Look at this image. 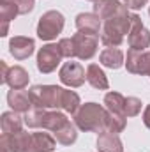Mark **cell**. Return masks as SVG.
<instances>
[{"label":"cell","instance_id":"6da1fadb","mask_svg":"<svg viewBox=\"0 0 150 152\" xmlns=\"http://www.w3.org/2000/svg\"><path fill=\"white\" fill-rule=\"evenodd\" d=\"M106 113L108 110L97 103H85L73 115L78 129L85 133H104L106 131Z\"/></svg>","mask_w":150,"mask_h":152},{"label":"cell","instance_id":"7a4b0ae2","mask_svg":"<svg viewBox=\"0 0 150 152\" xmlns=\"http://www.w3.org/2000/svg\"><path fill=\"white\" fill-rule=\"evenodd\" d=\"M30 99L34 108L48 110V108H62V87L57 85H34L30 90Z\"/></svg>","mask_w":150,"mask_h":152},{"label":"cell","instance_id":"3957f363","mask_svg":"<svg viewBox=\"0 0 150 152\" xmlns=\"http://www.w3.org/2000/svg\"><path fill=\"white\" fill-rule=\"evenodd\" d=\"M66 25V18L58 11H48L39 18L37 23V37L41 41H51L55 39Z\"/></svg>","mask_w":150,"mask_h":152},{"label":"cell","instance_id":"277c9868","mask_svg":"<svg viewBox=\"0 0 150 152\" xmlns=\"http://www.w3.org/2000/svg\"><path fill=\"white\" fill-rule=\"evenodd\" d=\"M127 42L131 50L145 51L150 46V32L143 27L141 18L134 12H131V32L127 36Z\"/></svg>","mask_w":150,"mask_h":152},{"label":"cell","instance_id":"5b68a950","mask_svg":"<svg viewBox=\"0 0 150 152\" xmlns=\"http://www.w3.org/2000/svg\"><path fill=\"white\" fill-rule=\"evenodd\" d=\"M62 58H64V55H62L58 44H46L37 53V69L42 75L53 73L57 69V66L62 62Z\"/></svg>","mask_w":150,"mask_h":152},{"label":"cell","instance_id":"8992f818","mask_svg":"<svg viewBox=\"0 0 150 152\" xmlns=\"http://www.w3.org/2000/svg\"><path fill=\"white\" fill-rule=\"evenodd\" d=\"M73 42H74V53L79 60H90L95 51H97V44H99V37L92 36V34H83L78 32L73 36Z\"/></svg>","mask_w":150,"mask_h":152},{"label":"cell","instance_id":"52a82bcc","mask_svg":"<svg viewBox=\"0 0 150 152\" xmlns=\"http://www.w3.org/2000/svg\"><path fill=\"white\" fill-rule=\"evenodd\" d=\"M58 78H60V81L64 83V85H67V87H81L83 83H85V80H87V73H85V69H83V66L79 64V62H66L62 67H60V71H58Z\"/></svg>","mask_w":150,"mask_h":152},{"label":"cell","instance_id":"ba28073f","mask_svg":"<svg viewBox=\"0 0 150 152\" xmlns=\"http://www.w3.org/2000/svg\"><path fill=\"white\" fill-rule=\"evenodd\" d=\"M32 134L20 131L14 134H2L0 138V152H28Z\"/></svg>","mask_w":150,"mask_h":152},{"label":"cell","instance_id":"9c48e42d","mask_svg":"<svg viewBox=\"0 0 150 152\" xmlns=\"http://www.w3.org/2000/svg\"><path fill=\"white\" fill-rule=\"evenodd\" d=\"M125 67L133 75H150V51L129 50Z\"/></svg>","mask_w":150,"mask_h":152},{"label":"cell","instance_id":"30bf717a","mask_svg":"<svg viewBox=\"0 0 150 152\" xmlns=\"http://www.w3.org/2000/svg\"><path fill=\"white\" fill-rule=\"evenodd\" d=\"M36 50V42L32 37H25V36H16L9 41V53L16 58V60H25L28 58Z\"/></svg>","mask_w":150,"mask_h":152},{"label":"cell","instance_id":"8fae6325","mask_svg":"<svg viewBox=\"0 0 150 152\" xmlns=\"http://www.w3.org/2000/svg\"><path fill=\"white\" fill-rule=\"evenodd\" d=\"M7 103L12 108V112H16V113H27L34 108L32 99H30V92L23 90V88H20V90L11 88L7 94Z\"/></svg>","mask_w":150,"mask_h":152},{"label":"cell","instance_id":"7c38bea8","mask_svg":"<svg viewBox=\"0 0 150 152\" xmlns=\"http://www.w3.org/2000/svg\"><path fill=\"white\" fill-rule=\"evenodd\" d=\"M125 9H129V7L125 4H122L120 0H97V2H94V12L103 21H106V20H110L113 16L120 14Z\"/></svg>","mask_w":150,"mask_h":152},{"label":"cell","instance_id":"4fadbf2b","mask_svg":"<svg viewBox=\"0 0 150 152\" xmlns=\"http://www.w3.org/2000/svg\"><path fill=\"white\" fill-rule=\"evenodd\" d=\"M76 28H78V32L97 36L99 30L103 28V23L95 12H79L76 16Z\"/></svg>","mask_w":150,"mask_h":152},{"label":"cell","instance_id":"5bb4252c","mask_svg":"<svg viewBox=\"0 0 150 152\" xmlns=\"http://www.w3.org/2000/svg\"><path fill=\"white\" fill-rule=\"evenodd\" d=\"M57 142L50 133H32V140H30V147L28 152H51L55 149Z\"/></svg>","mask_w":150,"mask_h":152},{"label":"cell","instance_id":"9a60e30c","mask_svg":"<svg viewBox=\"0 0 150 152\" xmlns=\"http://www.w3.org/2000/svg\"><path fill=\"white\" fill-rule=\"evenodd\" d=\"M28 81H30V75H28V71H27L25 67H21V66H12V67H9L5 83H7L11 88H16V90L25 88V87L28 85Z\"/></svg>","mask_w":150,"mask_h":152},{"label":"cell","instance_id":"2e32d148","mask_svg":"<svg viewBox=\"0 0 150 152\" xmlns=\"http://www.w3.org/2000/svg\"><path fill=\"white\" fill-rule=\"evenodd\" d=\"M23 122H25V118H21L16 112H5V113H2V118H0L2 134H14V133L23 131L21 129Z\"/></svg>","mask_w":150,"mask_h":152},{"label":"cell","instance_id":"e0dca14e","mask_svg":"<svg viewBox=\"0 0 150 152\" xmlns=\"http://www.w3.org/2000/svg\"><path fill=\"white\" fill-rule=\"evenodd\" d=\"M87 81L97 88V90H108L110 88V81H108V76L104 75V71L97 66V64H90L87 67Z\"/></svg>","mask_w":150,"mask_h":152},{"label":"cell","instance_id":"ac0fdd59","mask_svg":"<svg viewBox=\"0 0 150 152\" xmlns=\"http://www.w3.org/2000/svg\"><path fill=\"white\" fill-rule=\"evenodd\" d=\"M97 151L99 152H124L122 140L118 138V134L104 131L97 138Z\"/></svg>","mask_w":150,"mask_h":152},{"label":"cell","instance_id":"d6986e66","mask_svg":"<svg viewBox=\"0 0 150 152\" xmlns=\"http://www.w3.org/2000/svg\"><path fill=\"white\" fill-rule=\"evenodd\" d=\"M67 122H69V118L64 113H60V112H57V110H55V112H48V110H46L44 120H42V127H41V129H48V131H51V133L55 134V133L60 131Z\"/></svg>","mask_w":150,"mask_h":152},{"label":"cell","instance_id":"ffe728a7","mask_svg":"<svg viewBox=\"0 0 150 152\" xmlns=\"http://www.w3.org/2000/svg\"><path fill=\"white\" fill-rule=\"evenodd\" d=\"M99 60L108 69H118V67L124 66V53L118 48H106L99 55Z\"/></svg>","mask_w":150,"mask_h":152},{"label":"cell","instance_id":"44dd1931","mask_svg":"<svg viewBox=\"0 0 150 152\" xmlns=\"http://www.w3.org/2000/svg\"><path fill=\"white\" fill-rule=\"evenodd\" d=\"M101 42L108 48H118L122 42H124V34L118 32L117 28H113L110 25L103 23V28H101Z\"/></svg>","mask_w":150,"mask_h":152},{"label":"cell","instance_id":"7402d4cb","mask_svg":"<svg viewBox=\"0 0 150 152\" xmlns=\"http://www.w3.org/2000/svg\"><path fill=\"white\" fill-rule=\"evenodd\" d=\"M104 108L108 112H113V113L124 115V108H125V97L120 94V92H108L104 96ZM125 117V115H124ZM127 118V117H125Z\"/></svg>","mask_w":150,"mask_h":152},{"label":"cell","instance_id":"603a6c76","mask_svg":"<svg viewBox=\"0 0 150 152\" xmlns=\"http://www.w3.org/2000/svg\"><path fill=\"white\" fill-rule=\"evenodd\" d=\"M55 138H57V142L58 143H62V145H73L76 142V138H78V131H76V124H73L71 120L60 129V131H57L55 133Z\"/></svg>","mask_w":150,"mask_h":152},{"label":"cell","instance_id":"cb8c5ba5","mask_svg":"<svg viewBox=\"0 0 150 152\" xmlns=\"http://www.w3.org/2000/svg\"><path fill=\"white\" fill-rule=\"evenodd\" d=\"M127 122H125V117L118 113H113V112H108L106 113V131L108 133H113V134H118L125 129Z\"/></svg>","mask_w":150,"mask_h":152},{"label":"cell","instance_id":"d4e9b609","mask_svg":"<svg viewBox=\"0 0 150 152\" xmlns=\"http://www.w3.org/2000/svg\"><path fill=\"white\" fill-rule=\"evenodd\" d=\"M79 106H81V104H79V96L76 94L74 90L64 88V92H62V110L67 112V113L74 115Z\"/></svg>","mask_w":150,"mask_h":152},{"label":"cell","instance_id":"484cf974","mask_svg":"<svg viewBox=\"0 0 150 152\" xmlns=\"http://www.w3.org/2000/svg\"><path fill=\"white\" fill-rule=\"evenodd\" d=\"M44 113H46V110H41V108H32L30 112H27L25 113V124L28 126V127H32V129H39V127H42V120H44Z\"/></svg>","mask_w":150,"mask_h":152},{"label":"cell","instance_id":"4316f807","mask_svg":"<svg viewBox=\"0 0 150 152\" xmlns=\"http://www.w3.org/2000/svg\"><path fill=\"white\" fill-rule=\"evenodd\" d=\"M20 14V9H18V5L12 2V0H9V2H0V18H2V21H11V20H14L16 16Z\"/></svg>","mask_w":150,"mask_h":152},{"label":"cell","instance_id":"83f0119b","mask_svg":"<svg viewBox=\"0 0 150 152\" xmlns=\"http://www.w3.org/2000/svg\"><path fill=\"white\" fill-rule=\"evenodd\" d=\"M140 112H141V101L138 97H125L124 115L125 117H136Z\"/></svg>","mask_w":150,"mask_h":152},{"label":"cell","instance_id":"f1b7e54d","mask_svg":"<svg viewBox=\"0 0 150 152\" xmlns=\"http://www.w3.org/2000/svg\"><path fill=\"white\" fill-rule=\"evenodd\" d=\"M58 46H60V51H62V55H64L66 58H73V57H76L73 39H67V37L60 39V41H58Z\"/></svg>","mask_w":150,"mask_h":152},{"label":"cell","instance_id":"f546056e","mask_svg":"<svg viewBox=\"0 0 150 152\" xmlns=\"http://www.w3.org/2000/svg\"><path fill=\"white\" fill-rule=\"evenodd\" d=\"M12 2L18 5L20 14H28L30 11H34V5H36L34 0H12Z\"/></svg>","mask_w":150,"mask_h":152},{"label":"cell","instance_id":"4dcf8cb0","mask_svg":"<svg viewBox=\"0 0 150 152\" xmlns=\"http://www.w3.org/2000/svg\"><path fill=\"white\" fill-rule=\"evenodd\" d=\"M124 2H125V5H127L129 9L138 11V9H141V7H145L149 0H124Z\"/></svg>","mask_w":150,"mask_h":152},{"label":"cell","instance_id":"1f68e13d","mask_svg":"<svg viewBox=\"0 0 150 152\" xmlns=\"http://www.w3.org/2000/svg\"><path fill=\"white\" fill-rule=\"evenodd\" d=\"M7 73H9V67H7V64L2 60V62H0V83H5Z\"/></svg>","mask_w":150,"mask_h":152},{"label":"cell","instance_id":"d6a6232c","mask_svg":"<svg viewBox=\"0 0 150 152\" xmlns=\"http://www.w3.org/2000/svg\"><path fill=\"white\" fill-rule=\"evenodd\" d=\"M143 124L150 129V104L145 108V112H143Z\"/></svg>","mask_w":150,"mask_h":152},{"label":"cell","instance_id":"836d02e7","mask_svg":"<svg viewBox=\"0 0 150 152\" xmlns=\"http://www.w3.org/2000/svg\"><path fill=\"white\" fill-rule=\"evenodd\" d=\"M0 2H9V0H0Z\"/></svg>","mask_w":150,"mask_h":152},{"label":"cell","instance_id":"e575fe53","mask_svg":"<svg viewBox=\"0 0 150 152\" xmlns=\"http://www.w3.org/2000/svg\"><path fill=\"white\" fill-rule=\"evenodd\" d=\"M92 2H97V0H92Z\"/></svg>","mask_w":150,"mask_h":152},{"label":"cell","instance_id":"d590c367","mask_svg":"<svg viewBox=\"0 0 150 152\" xmlns=\"http://www.w3.org/2000/svg\"><path fill=\"white\" fill-rule=\"evenodd\" d=\"M149 14H150V9H149Z\"/></svg>","mask_w":150,"mask_h":152},{"label":"cell","instance_id":"8d00e7d4","mask_svg":"<svg viewBox=\"0 0 150 152\" xmlns=\"http://www.w3.org/2000/svg\"><path fill=\"white\" fill-rule=\"evenodd\" d=\"M149 76H150V75H149Z\"/></svg>","mask_w":150,"mask_h":152}]
</instances>
